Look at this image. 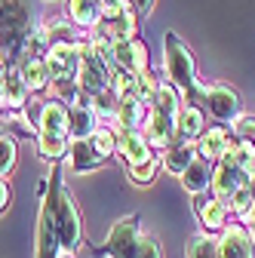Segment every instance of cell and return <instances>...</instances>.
<instances>
[{"instance_id": "cell-1", "label": "cell", "mask_w": 255, "mask_h": 258, "mask_svg": "<svg viewBox=\"0 0 255 258\" xmlns=\"http://www.w3.org/2000/svg\"><path fill=\"white\" fill-rule=\"evenodd\" d=\"M49 218H52V231L58 237V246L65 255L77 252L83 243V224H80V212L74 206V200L68 197L65 181H61V169L52 166L49 178H46V194H43V203H40Z\"/></svg>"}, {"instance_id": "cell-2", "label": "cell", "mask_w": 255, "mask_h": 258, "mask_svg": "<svg viewBox=\"0 0 255 258\" xmlns=\"http://www.w3.org/2000/svg\"><path fill=\"white\" fill-rule=\"evenodd\" d=\"M34 28V0H0V68H19Z\"/></svg>"}, {"instance_id": "cell-3", "label": "cell", "mask_w": 255, "mask_h": 258, "mask_svg": "<svg viewBox=\"0 0 255 258\" xmlns=\"http://www.w3.org/2000/svg\"><path fill=\"white\" fill-rule=\"evenodd\" d=\"M49 68V95L55 102H65L68 108L77 105V77H80V40H55L46 49Z\"/></svg>"}, {"instance_id": "cell-4", "label": "cell", "mask_w": 255, "mask_h": 258, "mask_svg": "<svg viewBox=\"0 0 255 258\" xmlns=\"http://www.w3.org/2000/svg\"><path fill=\"white\" fill-rule=\"evenodd\" d=\"M68 117H71V108L65 102H55V99L43 102V114H40V126H37V151L43 160L58 163L61 157H68V148H71Z\"/></svg>"}, {"instance_id": "cell-5", "label": "cell", "mask_w": 255, "mask_h": 258, "mask_svg": "<svg viewBox=\"0 0 255 258\" xmlns=\"http://www.w3.org/2000/svg\"><path fill=\"white\" fill-rule=\"evenodd\" d=\"M166 46H163V58H166V74H169V80H172V86L178 89V92H184L187 99H206V92H209V86L206 83H200L197 80V68H194V55L187 52V46L181 43V37L178 34H166V40H163Z\"/></svg>"}, {"instance_id": "cell-6", "label": "cell", "mask_w": 255, "mask_h": 258, "mask_svg": "<svg viewBox=\"0 0 255 258\" xmlns=\"http://www.w3.org/2000/svg\"><path fill=\"white\" fill-rule=\"evenodd\" d=\"M114 64L108 55V46L92 43V40H80V77H77V89L83 99L92 102V95H99L102 89H111L114 80ZM77 95V99H80Z\"/></svg>"}, {"instance_id": "cell-7", "label": "cell", "mask_w": 255, "mask_h": 258, "mask_svg": "<svg viewBox=\"0 0 255 258\" xmlns=\"http://www.w3.org/2000/svg\"><path fill=\"white\" fill-rule=\"evenodd\" d=\"M111 154H117V133H114L111 126H99L89 139L71 142V148H68V166L74 172H92V169H99Z\"/></svg>"}, {"instance_id": "cell-8", "label": "cell", "mask_w": 255, "mask_h": 258, "mask_svg": "<svg viewBox=\"0 0 255 258\" xmlns=\"http://www.w3.org/2000/svg\"><path fill=\"white\" fill-rule=\"evenodd\" d=\"M142 224H139V215H123L111 234H108V243H105V252L111 258H136L139 252V243H142Z\"/></svg>"}, {"instance_id": "cell-9", "label": "cell", "mask_w": 255, "mask_h": 258, "mask_svg": "<svg viewBox=\"0 0 255 258\" xmlns=\"http://www.w3.org/2000/svg\"><path fill=\"white\" fill-rule=\"evenodd\" d=\"M136 31H139V22H136V13L126 10L120 16H102V22L92 28V43H102V46H114V43H123V40H136Z\"/></svg>"}, {"instance_id": "cell-10", "label": "cell", "mask_w": 255, "mask_h": 258, "mask_svg": "<svg viewBox=\"0 0 255 258\" xmlns=\"http://www.w3.org/2000/svg\"><path fill=\"white\" fill-rule=\"evenodd\" d=\"M203 102H206V111H209L215 120H221V126L234 123V120L243 114V102H240L237 89H231V86H225V83L209 86V92H206Z\"/></svg>"}, {"instance_id": "cell-11", "label": "cell", "mask_w": 255, "mask_h": 258, "mask_svg": "<svg viewBox=\"0 0 255 258\" xmlns=\"http://www.w3.org/2000/svg\"><path fill=\"white\" fill-rule=\"evenodd\" d=\"M108 55H111V64H114L117 71H126V74H142V71H148V46L139 37L108 46Z\"/></svg>"}, {"instance_id": "cell-12", "label": "cell", "mask_w": 255, "mask_h": 258, "mask_svg": "<svg viewBox=\"0 0 255 258\" xmlns=\"http://www.w3.org/2000/svg\"><path fill=\"white\" fill-rule=\"evenodd\" d=\"M218 258H255V240L246 224L234 221L218 237Z\"/></svg>"}, {"instance_id": "cell-13", "label": "cell", "mask_w": 255, "mask_h": 258, "mask_svg": "<svg viewBox=\"0 0 255 258\" xmlns=\"http://www.w3.org/2000/svg\"><path fill=\"white\" fill-rule=\"evenodd\" d=\"M175 120H178V114H163V111L151 108L148 123H145V139H148L151 151H166L178 139L175 136Z\"/></svg>"}, {"instance_id": "cell-14", "label": "cell", "mask_w": 255, "mask_h": 258, "mask_svg": "<svg viewBox=\"0 0 255 258\" xmlns=\"http://www.w3.org/2000/svg\"><path fill=\"white\" fill-rule=\"evenodd\" d=\"M194 212H197V218L203 224V234H209V231H225L228 228V203L218 200L212 190L197 194V197H194Z\"/></svg>"}, {"instance_id": "cell-15", "label": "cell", "mask_w": 255, "mask_h": 258, "mask_svg": "<svg viewBox=\"0 0 255 258\" xmlns=\"http://www.w3.org/2000/svg\"><path fill=\"white\" fill-rule=\"evenodd\" d=\"M117 154L126 163V169L133 166H145L154 160V151L148 148L145 133H117Z\"/></svg>"}, {"instance_id": "cell-16", "label": "cell", "mask_w": 255, "mask_h": 258, "mask_svg": "<svg viewBox=\"0 0 255 258\" xmlns=\"http://www.w3.org/2000/svg\"><path fill=\"white\" fill-rule=\"evenodd\" d=\"M249 175L252 172H243V169H237V166H228V163H218L215 169H212V194L218 200H231L234 194L240 190V187H246L249 184Z\"/></svg>"}, {"instance_id": "cell-17", "label": "cell", "mask_w": 255, "mask_h": 258, "mask_svg": "<svg viewBox=\"0 0 255 258\" xmlns=\"http://www.w3.org/2000/svg\"><path fill=\"white\" fill-rule=\"evenodd\" d=\"M148 114H151V105H145L139 99H123L120 111L114 117V133H142L148 123Z\"/></svg>"}, {"instance_id": "cell-18", "label": "cell", "mask_w": 255, "mask_h": 258, "mask_svg": "<svg viewBox=\"0 0 255 258\" xmlns=\"http://www.w3.org/2000/svg\"><path fill=\"white\" fill-rule=\"evenodd\" d=\"M231 139H234V133L228 126H209L206 133L200 136V142H197V154H200V160H206V163H212V160H221V154L228 151V145H231Z\"/></svg>"}, {"instance_id": "cell-19", "label": "cell", "mask_w": 255, "mask_h": 258, "mask_svg": "<svg viewBox=\"0 0 255 258\" xmlns=\"http://www.w3.org/2000/svg\"><path fill=\"white\" fill-rule=\"evenodd\" d=\"M200 154H197V142H181L175 139L166 151H163V160H160V166L172 175H184V169L194 163Z\"/></svg>"}, {"instance_id": "cell-20", "label": "cell", "mask_w": 255, "mask_h": 258, "mask_svg": "<svg viewBox=\"0 0 255 258\" xmlns=\"http://www.w3.org/2000/svg\"><path fill=\"white\" fill-rule=\"evenodd\" d=\"M203 133H206V114L197 105H181L175 120V136L181 142H200Z\"/></svg>"}, {"instance_id": "cell-21", "label": "cell", "mask_w": 255, "mask_h": 258, "mask_svg": "<svg viewBox=\"0 0 255 258\" xmlns=\"http://www.w3.org/2000/svg\"><path fill=\"white\" fill-rule=\"evenodd\" d=\"M19 71H22V80L31 92H43L49 89V68H46V58L43 55H31L25 52L22 61H19Z\"/></svg>"}, {"instance_id": "cell-22", "label": "cell", "mask_w": 255, "mask_h": 258, "mask_svg": "<svg viewBox=\"0 0 255 258\" xmlns=\"http://www.w3.org/2000/svg\"><path fill=\"white\" fill-rule=\"evenodd\" d=\"M4 99H7V111L13 114H19L31 99V89L25 86L19 68H4Z\"/></svg>"}, {"instance_id": "cell-23", "label": "cell", "mask_w": 255, "mask_h": 258, "mask_svg": "<svg viewBox=\"0 0 255 258\" xmlns=\"http://www.w3.org/2000/svg\"><path fill=\"white\" fill-rule=\"evenodd\" d=\"M99 126L102 123H99V117H95V111L89 105H71V117H68V136H71V142L89 139Z\"/></svg>"}, {"instance_id": "cell-24", "label": "cell", "mask_w": 255, "mask_h": 258, "mask_svg": "<svg viewBox=\"0 0 255 258\" xmlns=\"http://www.w3.org/2000/svg\"><path fill=\"white\" fill-rule=\"evenodd\" d=\"M212 163H206V160H194V163H190L187 169H184V175H181V184H184V190L187 194H206L209 187H212Z\"/></svg>"}, {"instance_id": "cell-25", "label": "cell", "mask_w": 255, "mask_h": 258, "mask_svg": "<svg viewBox=\"0 0 255 258\" xmlns=\"http://www.w3.org/2000/svg\"><path fill=\"white\" fill-rule=\"evenodd\" d=\"M68 16L77 28H95L102 19V0H68Z\"/></svg>"}, {"instance_id": "cell-26", "label": "cell", "mask_w": 255, "mask_h": 258, "mask_svg": "<svg viewBox=\"0 0 255 258\" xmlns=\"http://www.w3.org/2000/svg\"><path fill=\"white\" fill-rule=\"evenodd\" d=\"M218 163H228V166H237V169H243V172H255V145L231 139L228 151L221 154V160H218Z\"/></svg>"}, {"instance_id": "cell-27", "label": "cell", "mask_w": 255, "mask_h": 258, "mask_svg": "<svg viewBox=\"0 0 255 258\" xmlns=\"http://www.w3.org/2000/svg\"><path fill=\"white\" fill-rule=\"evenodd\" d=\"M89 108L95 111V117H99L102 126H108V123H114V117H117V111H120V95H117L114 89H102L99 95H92Z\"/></svg>"}, {"instance_id": "cell-28", "label": "cell", "mask_w": 255, "mask_h": 258, "mask_svg": "<svg viewBox=\"0 0 255 258\" xmlns=\"http://www.w3.org/2000/svg\"><path fill=\"white\" fill-rule=\"evenodd\" d=\"M157 92H160V80H157L151 71H142V74H136V99H139V102H145V105H154Z\"/></svg>"}, {"instance_id": "cell-29", "label": "cell", "mask_w": 255, "mask_h": 258, "mask_svg": "<svg viewBox=\"0 0 255 258\" xmlns=\"http://www.w3.org/2000/svg\"><path fill=\"white\" fill-rule=\"evenodd\" d=\"M187 258H218V240L209 234H197L187 243Z\"/></svg>"}, {"instance_id": "cell-30", "label": "cell", "mask_w": 255, "mask_h": 258, "mask_svg": "<svg viewBox=\"0 0 255 258\" xmlns=\"http://www.w3.org/2000/svg\"><path fill=\"white\" fill-rule=\"evenodd\" d=\"M228 209L237 215V218H243V221H249L252 215H255V203H252V194H249V187H240L234 197L228 200Z\"/></svg>"}, {"instance_id": "cell-31", "label": "cell", "mask_w": 255, "mask_h": 258, "mask_svg": "<svg viewBox=\"0 0 255 258\" xmlns=\"http://www.w3.org/2000/svg\"><path fill=\"white\" fill-rule=\"evenodd\" d=\"M16 157H19V151H16V139H13V136H0V178L13 172Z\"/></svg>"}, {"instance_id": "cell-32", "label": "cell", "mask_w": 255, "mask_h": 258, "mask_svg": "<svg viewBox=\"0 0 255 258\" xmlns=\"http://www.w3.org/2000/svg\"><path fill=\"white\" fill-rule=\"evenodd\" d=\"M231 126H234V139H237V142L255 145V117H252V114H240Z\"/></svg>"}, {"instance_id": "cell-33", "label": "cell", "mask_w": 255, "mask_h": 258, "mask_svg": "<svg viewBox=\"0 0 255 258\" xmlns=\"http://www.w3.org/2000/svg\"><path fill=\"white\" fill-rule=\"evenodd\" d=\"M126 175H130V181H136V184H151L157 178V160H151V163H145V166L126 169Z\"/></svg>"}, {"instance_id": "cell-34", "label": "cell", "mask_w": 255, "mask_h": 258, "mask_svg": "<svg viewBox=\"0 0 255 258\" xmlns=\"http://www.w3.org/2000/svg\"><path fill=\"white\" fill-rule=\"evenodd\" d=\"M136 258H163V252H160V243H157L154 237H142V243H139V252H136Z\"/></svg>"}, {"instance_id": "cell-35", "label": "cell", "mask_w": 255, "mask_h": 258, "mask_svg": "<svg viewBox=\"0 0 255 258\" xmlns=\"http://www.w3.org/2000/svg\"><path fill=\"white\" fill-rule=\"evenodd\" d=\"M10 200H13V187H10L7 178H0V215L10 209Z\"/></svg>"}, {"instance_id": "cell-36", "label": "cell", "mask_w": 255, "mask_h": 258, "mask_svg": "<svg viewBox=\"0 0 255 258\" xmlns=\"http://www.w3.org/2000/svg\"><path fill=\"white\" fill-rule=\"evenodd\" d=\"M130 7H133L136 16H148L154 10V0H130Z\"/></svg>"}, {"instance_id": "cell-37", "label": "cell", "mask_w": 255, "mask_h": 258, "mask_svg": "<svg viewBox=\"0 0 255 258\" xmlns=\"http://www.w3.org/2000/svg\"><path fill=\"white\" fill-rule=\"evenodd\" d=\"M0 111H7V99H4V68H0Z\"/></svg>"}, {"instance_id": "cell-38", "label": "cell", "mask_w": 255, "mask_h": 258, "mask_svg": "<svg viewBox=\"0 0 255 258\" xmlns=\"http://www.w3.org/2000/svg\"><path fill=\"white\" fill-rule=\"evenodd\" d=\"M246 187H249V194H252V203H255V172L249 175V184H246Z\"/></svg>"}, {"instance_id": "cell-39", "label": "cell", "mask_w": 255, "mask_h": 258, "mask_svg": "<svg viewBox=\"0 0 255 258\" xmlns=\"http://www.w3.org/2000/svg\"><path fill=\"white\" fill-rule=\"evenodd\" d=\"M0 136H7V133H4V120H0Z\"/></svg>"}, {"instance_id": "cell-40", "label": "cell", "mask_w": 255, "mask_h": 258, "mask_svg": "<svg viewBox=\"0 0 255 258\" xmlns=\"http://www.w3.org/2000/svg\"><path fill=\"white\" fill-rule=\"evenodd\" d=\"M61 258H71V255H61Z\"/></svg>"}, {"instance_id": "cell-41", "label": "cell", "mask_w": 255, "mask_h": 258, "mask_svg": "<svg viewBox=\"0 0 255 258\" xmlns=\"http://www.w3.org/2000/svg\"><path fill=\"white\" fill-rule=\"evenodd\" d=\"M46 4H52V0H46Z\"/></svg>"}]
</instances>
